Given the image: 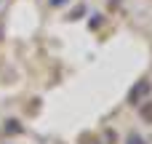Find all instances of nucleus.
<instances>
[{"mask_svg": "<svg viewBox=\"0 0 152 144\" xmlns=\"http://www.w3.org/2000/svg\"><path fill=\"white\" fill-rule=\"evenodd\" d=\"M128 144H142V142H139L136 136H131V139H128Z\"/></svg>", "mask_w": 152, "mask_h": 144, "instance_id": "1", "label": "nucleus"}]
</instances>
